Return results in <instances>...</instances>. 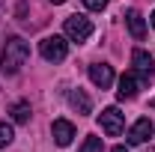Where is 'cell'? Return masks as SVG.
Here are the masks:
<instances>
[{"label": "cell", "mask_w": 155, "mask_h": 152, "mask_svg": "<svg viewBox=\"0 0 155 152\" xmlns=\"http://www.w3.org/2000/svg\"><path fill=\"white\" fill-rule=\"evenodd\" d=\"M131 66H134V72H137V78L146 84L149 78H152V72H155V63H152V57L143 51V48H137L134 54H131Z\"/></svg>", "instance_id": "cell-6"}, {"label": "cell", "mask_w": 155, "mask_h": 152, "mask_svg": "<svg viewBox=\"0 0 155 152\" xmlns=\"http://www.w3.org/2000/svg\"><path fill=\"white\" fill-rule=\"evenodd\" d=\"M81 152H104L101 137H87V140H84V146H81Z\"/></svg>", "instance_id": "cell-13"}, {"label": "cell", "mask_w": 155, "mask_h": 152, "mask_svg": "<svg viewBox=\"0 0 155 152\" xmlns=\"http://www.w3.org/2000/svg\"><path fill=\"white\" fill-rule=\"evenodd\" d=\"M152 134H155L152 119H149V116H140L134 125L128 128V143H131V146H140V143H146V140H149Z\"/></svg>", "instance_id": "cell-5"}, {"label": "cell", "mask_w": 155, "mask_h": 152, "mask_svg": "<svg viewBox=\"0 0 155 152\" xmlns=\"http://www.w3.org/2000/svg\"><path fill=\"white\" fill-rule=\"evenodd\" d=\"M98 122H101L104 134L119 137V134H122V128H125V114H122L119 107H104V111H101V116H98Z\"/></svg>", "instance_id": "cell-4"}, {"label": "cell", "mask_w": 155, "mask_h": 152, "mask_svg": "<svg viewBox=\"0 0 155 152\" xmlns=\"http://www.w3.org/2000/svg\"><path fill=\"white\" fill-rule=\"evenodd\" d=\"M90 81H93L96 87H101V90H107V87L114 84V69H110L107 63H93V66H90Z\"/></svg>", "instance_id": "cell-9"}, {"label": "cell", "mask_w": 155, "mask_h": 152, "mask_svg": "<svg viewBox=\"0 0 155 152\" xmlns=\"http://www.w3.org/2000/svg\"><path fill=\"white\" fill-rule=\"evenodd\" d=\"M149 27H155V12H152V15H149Z\"/></svg>", "instance_id": "cell-17"}, {"label": "cell", "mask_w": 155, "mask_h": 152, "mask_svg": "<svg viewBox=\"0 0 155 152\" xmlns=\"http://www.w3.org/2000/svg\"><path fill=\"white\" fill-rule=\"evenodd\" d=\"M39 51L48 63H63L69 54V42H66V36H45L39 42Z\"/></svg>", "instance_id": "cell-2"}, {"label": "cell", "mask_w": 155, "mask_h": 152, "mask_svg": "<svg viewBox=\"0 0 155 152\" xmlns=\"http://www.w3.org/2000/svg\"><path fill=\"white\" fill-rule=\"evenodd\" d=\"M125 24H128V33H131L137 42H140V39H146V21H143V15H140L137 9H128Z\"/></svg>", "instance_id": "cell-10"}, {"label": "cell", "mask_w": 155, "mask_h": 152, "mask_svg": "<svg viewBox=\"0 0 155 152\" xmlns=\"http://www.w3.org/2000/svg\"><path fill=\"white\" fill-rule=\"evenodd\" d=\"M12 137H15L12 125H9V122H0V149H3V146H9V143H12Z\"/></svg>", "instance_id": "cell-14"}, {"label": "cell", "mask_w": 155, "mask_h": 152, "mask_svg": "<svg viewBox=\"0 0 155 152\" xmlns=\"http://www.w3.org/2000/svg\"><path fill=\"white\" fill-rule=\"evenodd\" d=\"M63 30H66V39H72V42H87L93 36V21L84 15H72V18H66Z\"/></svg>", "instance_id": "cell-3"}, {"label": "cell", "mask_w": 155, "mask_h": 152, "mask_svg": "<svg viewBox=\"0 0 155 152\" xmlns=\"http://www.w3.org/2000/svg\"><path fill=\"white\" fill-rule=\"evenodd\" d=\"M51 134H54V143H57V146H69V143L75 140V125H72L69 119H54Z\"/></svg>", "instance_id": "cell-8"}, {"label": "cell", "mask_w": 155, "mask_h": 152, "mask_svg": "<svg viewBox=\"0 0 155 152\" xmlns=\"http://www.w3.org/2000/svg\"><path fill=\"white\" fill-rule=\"evenodd\" d=\"M110 152H128V149H125V146H114Z\"/></svg>", "instance_id": "cell-16"}, {"label": "cell", "mask_w": 155, "mask_h": 152, "mask_svg": "<svg viewBox=\"0 0 155 152\" xmlns=\"http://www.w3.org/2000/svg\"><path fill=\"white\" fill-rule=\"evenodd\" d=\"M84 6H87V9H104V6H107V0H84Z\"/></svg>", "instance_id": "cell-15"}, {"label": "cell", "mask_w": 155, "mask_h": 152, "mask_svg": "<svg viewBox=\"0 0 155 152\" xmlns=\"http://www.w3.org/2000/svg\"><path fill=\"white\" fill-rule=\"evenodd\" d=\"M51 3H66V0H51Z\"/></svg>", "instance_id": "cell-18"}, {"label": "cell", "mask_w": 155, "mask_h": 152, "mask_svg": "<svg viewBox=\"0 0 155 152\" xmlns=\"http://www.w3.org/2000/svg\"><path fill=\"white\" fill-rule=\"evenodd\" d=\"M30 114H33V111H30V104H27V101H15V104H12V119H15L18 125L30 122Z\"/></svg>", "instance_id": "cell-12"}, {"label": "cell", "mask_w": 155, "mask_h": 152, "mask_svg": "<svg viewBox=\"0 0 155 152\" xmlns=\"http://www.w3.org/2000/svg\"><path fill=\"white\" fill-rule=\"evenodd\" d=\"M69 104H72L81 116H87L93 111V101H90V95L84 93V90H72V93H69Z\"/></svg>", "instance_id": "cell-11"}, {"label": "cell", "mask_w": 155, "mask_h": 152, "mask_svg": "<svg viewBox=\"0 0 155 152\" xmlns=\"http://www.w3.org/2000/svg\"><path fill=\"white\" fill-rule=\"evenodd\" d=\"M27 57H30V45L21 36H12L3 45V72H6V75H15L21 66L27 63Z\"/></svg>", "instance_id": "cell-1"}, {"label": "cell", "mask_w": 155, "mask_h": 152, "mask_svg": "<svg viewBox=\"0 0 155 152\" xmlns=\"http://www.w3.org/2000/svg\"><path fill=\"white\" fill-rule=\"evenodd\" d=\"M140 78H137V72L131 69V72H125V75L119 78V90H116V95H119V101H125V98H134L137 90H140Z\"/></svg>", "instance_id": "cell-7"}]
</instances>
